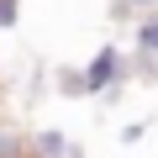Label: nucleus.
<instances>
[{
    "label": "nucleus",
    "instance_id": "f257e3e1",
    "mask_svg": "<svg viewBox=\"0 0 158 158\" xmlns=\"http://www.w3.org/2000/svg\"><path fill=\"white\" fill-rule=\"evenodd\" d=\"M79 74H85V90H90V95H116L127 79H132V58H127L116 42H106V48L90 53V63L79 69Z\"/></svg>",
    "mask_w": 158,
    "mask_h": 158
},
{
    "label": "nucleus",
    "instance_id": "f03ea898",
    "mask_svg": "<svg viewBox=\"0 0 158 158\" xmlns=\"http://www.w3.org/2000/svg\"><path fill=\"white\" fill-rule=\"evenodd\" d=\"M32 158H85V148L58 127H37L32 132Z\"/></svg>",
    "mask_w": 158,
    "mask_h": 158
},
{
    "label": "nucleus",
    "instance_id": "7ed1b4c3",
    "mask_svg": "<svg viewBox=\"0 0 158 158\" xmlns=\"http://www.w3.org/2000/svg\"><path fill=\"white\" fill-rule=\"evenodd\" d=\"M132 37H137V69L158 74V16H142L132 27Z\"/></svg>",
    "mask_w": 158,
    "mask_h": 158
},
{
    "label": "nucleus",
    "instance_id": "20e7f679",
    "mask_svg": "<svg viewBox=\"0 0 158 158\" xmlns=\"http://www.w3.org/2000/svg\"><path fill=\"white\" fill-rule=\"evenodd\" d=\"M0 158H32V132L0 127Z\"/></svg>",
    "mask_w": 158,
    "mask_h": 158
},
{
    "label": "nucleus",
    "instance_id": "39448f33",
    "mask_svg": "<svg viewBox=\"0 0 158 158\" xmlns=\"http://www.w3.org/2000/svg\"><path fill=\"white\" fill-rule=\"evenodd\" d=\"M53 85H58V95H69V100H90L85 74H79V69H58V79H53Z\"/></svg>",
    "mask_w": 158,
    "mask_h": 158
},
{
    "label": "nucleus",
    "instance_id": "423d86ee",
    "mask_svg": "<svg viewBox=\"0 0 158 158\" xmlns=\"http://www.w3.org/2000/svg\"><path fill=\"white\" fill-rule=\"evenodd\" d=\"M16 16H21V0H0V32H11Z\"/></svg>",
    "mask_w": 158,
    "mask_h": 158
},
{
    "label": "nucleus",
    "instance_id": "0eeeda50",
    "mask_svg": "<svg viewBox=\"0 0 158 158\" xmlns=\"http://www.w3.org/2000/svg\"><path fill=\"white\" fill-rule=\"evenodd\" d=\"M121 6H127V11H142V16H148V11L158 6V0H121Z\"/></svg>",
    "mask_w": 158,
    "mask_h": 158
}]
</instances>
